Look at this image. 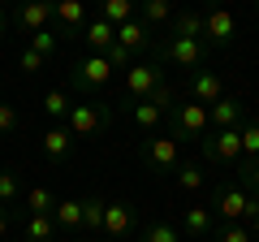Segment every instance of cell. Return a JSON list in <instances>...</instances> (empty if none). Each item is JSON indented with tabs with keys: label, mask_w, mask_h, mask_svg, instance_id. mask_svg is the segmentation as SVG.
<instances>
[{
	"label": "cell",
	"mask_w": 259,
	"mask_h": 242,
	"mask_svg": "<svg viewBox=\"0 0 259 242\" xmlns=\"http://www.w3.org/2000/svg\"><path fill=\"white\" fill-rule=\"evenodd\" d=\"M112 74H117V69L108 65V56L87 52L82 61H74V87H78V91H100V87L112 83Z\"/></svg>",
	"instance_id": "cell-7"
},
{
	"label": "cell",
	"mask_w": 259,
	"mask_h": 242,
	"mask_svg": "<svg viewBox=\"0 0 259 242\" xmlns=\"http://www.w3.org/2000/svg\"><path fill=\"white\" fill-rule=\"evenodd\" d=\"M233 35H238V18H233L229 9H207L203 13V44L207 48H225V44H233Z\"/></svg>",
	"instance_id": "cell-11"
},
{
	"label": "cell",
	"mask_w": 259,
	"mask_h": 242,
	"mask_svg": "<svg viewBox=\"0 0 259 242\" xmlns=\"http://www.w3.org/2000/svg\"><path fill=\"white\" fill-rule=\"evenodd\" d=\"M246 229H250V238H259V212H255V216L246 221Z\"/></svg>",
	"instance_id": "cell-38"
},
{
	"label": "cell",
	"mask_w": 259,
	"mask_h": 242,
	"mask_svg": "<svg viewBox=\"0 0 259 242\" xmlns=\"http://www.w3.org/2000/svg\"><path fill=\"white\" fill-rule=\"evenodd\" d=\"M134 225H139L134 204H125V199H112V204L104 208V233H100V238L121 242V238H130V233H134Z\"/></svg>",
	"instance_id": "cell-9"
},
{
	"label": "cell",
	"mask_w": 259,
	"mask_h": 242,
	"mask_svg": "<svg viewBox=\"0 0 259 242\" xmlns=\"http://www.w3.org/2000/svg\"><path fill=\"white\" fill-rule=\"evenodd\" d=\"M203 56H207V44L203 39H182V35H168L164 44L156 48V61L160 65H177V69H199L203 65Z\"/></svg>",
	"instance_id": "cell-2"
},
{
	"label": "cell",
	"mask_w": 259,
	"mask_h": 242,
	"mask_svg": "<svg viewBox=\"0 0 259 242\" xmlns=\"http://www.w3.org/2000/svg\"><path fill=\"white\" fill-rule=\"evenodd\" d=\"M104 208H108V204H104L100 195H87L82 199V225L91 233H104Z\"/></svg>",
	"instance_id": "cell-28"
},
{
	"label": "cell",
	"mask_w": 259,
	"mask_h": 242,
	"mask_svg": "<svg viewBox=\"0 0 259 242\" xmlns=\"http://www.w3.org/2000/svg\"><path fill=\"white\" fill-rule=\"evenodd\" d=\"M164 87V65L160 61H139V65H130L125 74V100L130 104H143Z\"/></svg>",
	"instance_id": "cell-3"
},
{
	"label": "cell",
	"mask_w": 259,
	"mask_h": 242,
	"mask_svg": "<svg viewBox=\"0 0 259 242\" xmlns=\"http://www.w3.org/2000/svg\"><path fill=\"white\" fill-rule=\"evenodd\" d=\"M238 169H242V177H246V186H250V190L259 195V160H255V165H250V160H242Z\"/></svg>",
	"instance_id": "cell-37"
},
{
	"label": "cell",
	"mask_w": 259,
	"mask_h": 242,
	"mask_svg": "<svg viewBox=\"0 0 259 242\" xmlns=\"http://www.w3.org/2000/svg\"><path fill=\"white\" fill-rule=\"evenodd\" d=\"M173 173H177V186H182L186 195L203 190V182H207V173H203V165H199V160H182V165H177Z\"/></svg>",
	"instance_id": "cell-21"
},
{
	"label": "cell",
	"mask_w": 259,
	"mask_h": 242,
	"mask_svg": "<svg viewBox=\"0 0 259 242\" xmlns=\"http://www.w3.org/2000/svg\"><path fill=\"white\" fill-rule=\"evenodd\" d=\"M203 156L216 165H242V130H212L203 139Z\"/></svg>",
	"instance_id": "cell-8"
},
{
	"label": "cell",
	"mask_w": 259,
	"mask_h": 242,
	"mask_svg": "<svg viewBox=\"0 0 259 242\" xmlns=\"http://www.w3.org/2000/svg\"><path fill=\"white\" fill-rule=\"evenodd\" d=\"M242 160H250V165L259 160V121L242 126Z\"/></svg>",
	"instance_id": "cell-30"
},
{
	"label": "cell",
	"mask_w": 259,
	"mask_h": 242,
	"mask_svg": "<svg viewBox=\"0 0 259 242\" xmlns=\"http://www.w3.org/2000/svg\"><path fill=\"white\" fill-rule=\"evenodd\" d=\"M207 117H212V130H242L246 104H242L238 95H225V100H216L212 108H207Z\"/></svg>",
	"instance_id": "cell-14"
},
{
	"label": "cell",
	"mask_w": 259,
	"mask_h": 242,
	"mask_svg": "<svg viewBox=\"0 0 259 242\" xmlns=\"http://www.w3.org/2000/svg\"><path fill=\"white\" fill-rule=\"evenodd\" d=\"M5 233H9V216L0 212V242H5Z\"/></svg>",
	"instance_id": "cell-39"
},
{
	"label": "cell",
	"mask_w": 259,
	"mask_h": 242,
	"mask_svg": "<svg viewBox=\"0 0 259 242\" xmlns=\"http://www.w3.org/2000/svg\"><path fill=\"white\" fill-rule=\"evenodd\" d=\"M182 233H186V238H212V233H216L212 208H203V204L182 208Z\"/></svg>",
	"instance_id": "cell-16"
},
{
	"label": "cell",
	"mask_w": 259,
	"mask_h": 242,
	"mask_svg": "<svg viewBox=\"0 0 259 242\" xmlns=\"http://www.w3.org/2000/svg\"><path fill=\"white\" fill-rule=\"evenodd\" d=\"M143 242H182V229L156 221V225H147V229H143Z\"/></svg>",
	"instance_id": "cell-32"
},
{
	"label": "cell",
	"mask_w": 259,
	"mask_h": 242,
	"mask_svg": "<svg viewBox=\"0 0 259 242\" xmlns=\"http://www.w3.org/2000/svg\"><path fill=\"white\" fill-rule=\"evenodd\" d=\"M52 221H56V229H82V199H61Z\"/></svg>",
	"instance_id": "cell-23"
},
{
	"label": "cell",
	"mask_w": 259,
	"mask_h": 242,
	"mask_svg": "<svg viewBox=\"0 0 259 242\" xmlns=\"http://www.w3.org/2000/svg\"><path fill=\"white\" fill-rule=\"evenodd\" d=\"M13 130H18V108L0 100V139H9Z\"/></svg>",
	"instance_id": "cell-33"
},
{
	"label": "cell",
	"mask_w": 259,
	"mask_h": 242,
	"mask_svg": "<svg viewBox=\"0 0 259 242\" xmlns=\"http://www.w3.org/2000/svg\"><path fill=\"white\" fill-rule=\"evenodd\" d=\"M104 126H108V108L104 104H74L69 117H65V130L74 139H95Z\"/></svg>",
	"instance_id": "cell-6"
},
{
	"label": "cell",
	"mask_w": 259,
	"mask_h": 242,
	"mask_svg": "<svg viewBox=\"0 0 259 242\" xmlns=\"http://www.w3.org/2000/svg\"><path fill=\"white\" fill-rule=\"evenodd\" d=\"M173 5H168V0H143V9H139V22H143V26H164V22H173Z\"/></svg>",
	"instance_id": "cell-22"
},
{
	"label": "cell",
	"mask_w": 259,
	"mask_h": 242,
	"mask_svg": "<svg viewBox=\"0 0 259 242\" xmlns=\"http://www.w3.org/2000/svg\"><path fill=\"white\" fill-rule=\"evenodd\" d=\"M168 112H173V91H168V87H160L151 100H143V104H134V108H130V121H134L143 134H156V126L168 117Z\"/></svg>",
	"instance_id": "cell-5"
},
{
	"label": "cell",
	"mask_w": 259,
	"mask_h": 242,
	"mask_svg": "<svg viewBox=\"0 0 259 242\" xmlns=\"http://www.w3.org/2000/svg\"><path fill=\"white\" fill-rule=\"evenodd\" d=\"M82 39H87V48H91L95 56H104L112 44H117V26H108V22H104L100 13H95V18L82 26Z\"/></svg>",
	"instance_id": "cell-18"
},
{
	"label": "cell",
	"mask_w": 259,
	"mask_h": 242,
	"mask_svg": "<svg viewBox=\"0 0 259 242\" xmlns=\"http://www.w3.org/2000/svg\"><path fill=\"white\" fill-rule=\"evenodd\" d=\"M26 48H35L39 56H48V61H52V56L61 52V35H56V30H39V35L26 39Z\"/></svg>",
	"instance_id": "cell-29"
},
{
	"label": "cell",
	"mask_w": 259,
	"mask_h": 242,
	"mask_svg": "<svg viewBox=\"0 0 259 242\" xmlns=\"http://www.w3.org/2000/svg\"><path fill=\"white\" fill-rule=\"evenodd\" d=\"M56 35H82V26L91 22V13H87V5H78V0H56Z\"/></svg>",
	"instance_id": "cell-13"
},
{
	"label": "cell",
	"mask_w": 259,
	"mask_h": 242,
	"mask_svg": "<svg viewBox=\"0 0 259 242\" xmlns=\"http://www.w3.org/2000/svg\"><path fill=\"white\" fill-rule=\"evenodd\" d=\"M143 160H147L156 173H173L182 165V151H177V139L173 134H151L147 147H143Z\"/></svg>",
	"instance_id": "cell-10"
},
{
	"label": "cell",
	"mask_w": 259,
	"mask_h": 242,
	"mask_svg": "<svg viewBox=\"0 0 259 242\" xmlns=\"http://www.w3.org/2000/svg\"><path fill=\"white\" fill-rule=\"evenodd\" d=\"M255 13H259V0H255Z\"/></svg>",
	"instance_id": "cell-43"
},
{
	"label": "cell",
	"mask_w": 259,
	"mask_h": 242,
	"mask_svg": "<svg viewBox=\"0 0 259 242\" xmlns=\"http://www.w3.org/2000/svg\"><path fill=\"white\" fill-rule=\"evenodd\" d=\"M104 56H108V65H112V69H125V74H130V65H134V61H130V52H125L121 44H112Z\"/></svg>",
	"instance_id": "cell-36"
},
{
	"label": "cell",
	"mask_w": 259,
	"mask_h": 242,
	"mask_svg": "<svg viewBox=\"0 0 259 242\" xmlns=\"http://www.w3.org/2000/svg\"><path fill=\"white\" fill-rule=\"evenodd\" d=\"M18 65L26 69V74H39V69L48 65V56H39L35 48H22V56H18Z\"/></svg>",
	"instance_id": "cell-34"
},
{
	"label": "cell",
	"mask_w": 259,
	"mask_h": 242,
	"mask_svg": "<svg viewBox=\"0 0 259 242\" xmlns=\"http://www.w3.org/2000/svg\"><path fill=\"white\" fill-rule=\"evenodd\" d=\"M91 242H112V238H91Z\"/></svg>",
	"instance_id": "cell-42"
},
{
	"label": "cell",
	"mask_w": 259,
	"mask_h": 242,
	"mask_svg": "<svg viewBox=\"0 0 259 242\" xmlns=\"http://www.w3.org/2000/svg\"><path fill=\"white\" fill-rule=\"evenodd\" d=\"M168 121H173V139H177V143H182V139H199V143H203L207 134H212V117H207L203 104H194V100L173 104Z\"/></svg>",
	"instance_id": "cell-1"
},
{
	"label": "cell",
	"mask_w": 259,
	"mask_h": 242,
	"mask_svg": "<svg viewBox=\"0 0 259 242\" xmlns=\"http://www.w3.org/2000/svg\"><path fill=\"white\" fill-rule=\"evenodd\" d=\"M56 221L52 216H26V242H56Z\"/></svg>",
	"instance_id": "cell-27"
},
{
	"label": "cell",
	"mask_w": 259,
	"mask_h": 242,
	"mask_svg": "<svg viewBox=\"0 0 259 242\" xmlns=\"http://www.w3.org/2000/svg\"><path fill=\"white\" fill-rule=\"evenodd\" d=\"M69 108H74V100H69L65 91H48V95H44V117L52 121V126H65Z\"/></svg>",
	"instance_id": "cell-26"
},
{
	"label": "cell",
	"mask_w": 259,
	"mask_h": 242,
	"mask_svg": "<svg viewBox=\"0 0 259 242\" xmlns=\"http://www.w3.org/2000/svg\"><path fill=\"white\" fill-rule=\"evenodd\" d=\"M22 199V182L13 169H0V204H18Z\"/></svg>",
	"instance_id": "cell-31"
},
{
	"label": "cell",
	"mask_w": 259,
	"mask_h": 242,
	"mask_svg": "<svg viewBox=\"0 0 259 242\" xmlns=\"http://www.w3.org/2000/svg\"><path fill=\"white\" fill-rule=\"evenodd\" d=\"M168 35H182V39H203V13H194V9H182L173 13V22H168Z\"/></svg>",
	"instance_id": "cell-20"
},
{
	"label": "cell",
	"mask_w": 259,
	"mask_h": 242,
	"mask_svg": "<svg viewBox=\"0 0 259 242\" xmlns=\"http://www.w3.org/2000/svg\"><path fill=\"white\" fill-rule=\"evenodd\" d=\"M39 147H44L48 160H69L74 156V134L65 130V126H48V130L39 134Z\"/></svg>",
	"instance_id": "cell-17"
},
{
	"label": "cell",
	"mask_w": 259,
	"mask_h": 242,
	"mask_svg": "<svg viewBox=\"0 0 259 242\" xmlns=\"http://www.w3.org/2000/svg\"><path fill=\"white\" fill-rule=\"evenodd\" d=\"M117 44L125 48L130 56H134V52H147V48H156V39H151V30L143 26L139 18H134V22H125V26H117Z\"/></svg>",
	"instance_id": "cell-19"
},
{
	"label": "cell",
	"mask_w": 259,
	"mask_h": 242,
	"mask_svg": "<svg viewBox=\"0 0 259 242\" xmlns=\"http://www.w3.org/2000/svg\"><path fill=\"white\" fill-rule=\"evenodd\" d=\"M0 39H5V13H0Z\"/></svg>",
	"instance_id": "cell-40"
},
{
	"label": "cell",
	"mask_w": 259,
	"mask_h": 242,
	"mask_svg": "<svg viewBox=\"0 0 259 242\" xmlns=\"http://www.w3.org/2000/svg\"><path fill=\"white\" fill-rule=\"evenodd\" d=\"M216 242H250V229L246 225H225V229H216Z\"/></svg>",
	"instance_id": "cell-35"
},
{
	"label": "cell",
	"mask_w": 259,
	"mask_h": 242,
	"mask_svg": "<svg viewBox=\"0 0 259 242\" xmlns=\"http://www.w3.org/2000/svg\"><path fill=\"white\" fill-rule=\"evenodd\" d=\"M95 13H100V18L108 22V26H125V22H134V18H139L130 0H104V5H100Z\"/></svg>",
	"instance_id": "cell-24"
},
{
	"label": "cell",
	"mask_w": 259,
	"mask_h": 242,
	"mask_svg": "<svg viewBox=\"0 0 259 242\" xmlns=\"http://www.w3.org/2000/svg\"><path fill=\"white\" fill-rule=\"evenodd\" d=\"M22 199H26L30 216H52V212H56V204H61V199H56V195H52L48 186H30L26 195H22Z\"/></svg>",
	"instance_id": "cell-25"
},
{
	"label": "cell",
	"mask_w": 259,
	"mask_h": 242,
	"mask_svg": "<svg viewBox=\"0 0 259 242\" xmlns=\"http://www.w3.org/2000/svg\"><path fill=\"white\" fill-rule=\"evenodd\" d=\"M212 212H221L225 225H246L250 216L259 212V199H250L246 190H238V186H221V190H216Z\"/></svg>",
	"instance_id": "cell-4"
},
{
	"label": "cell",
	"mask_w": 259,
	"mask_h": 242,
	"mask_svg": "<svg viewBox=\"0 0 259 242\" xmlns=\"http://www.w3.org/2000/svg\"><path fill=\"white\" fill-rule=\"evenodd\" d=\"M190 100L194 104H203V108H212L216 100H225V78L212 74V69H199V74H190Z\"/></svg>",
	"instance_id": "cell-12"
},
{
	"label": "cell",
	"mask_w": 259,
	"mask_h": 242,
	"mask_svg": "<svg viewBox=\"0 0 259 242\" xmlns=\"http://www.w3.org/2000/svg\"><path fill=\"white\" fill-rule=\"evenodd\" d=\"M52 18H56V5H18V9H13V22L26 30V39L39 35V30H52L48 26Z\"/></svg>",
	"instance_id": "cell-15"
},
{
	"label": "cell",
	"mask_w": 259,
	"mask_h": 242,
	"mask_svg": "<svg viewBox=\"0 0 259 242\" xmlns=\"http://www.w3.org/2000/svg\"><path fill=\"white\" fill-rule=\"evenodd\" d=\"M69 242H91V238H69Z\"/></svg>",
	"instance_id": "cell-41"
}]
</instances>
